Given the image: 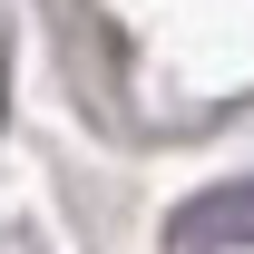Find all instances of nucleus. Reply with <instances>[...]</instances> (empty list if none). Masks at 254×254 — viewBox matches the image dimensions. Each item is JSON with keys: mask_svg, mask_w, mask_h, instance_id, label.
<instances>
[{"mask_svg": "<svg viewBox=\"0 0 254 254\" xmlns=\"http://www.w3.org/2000/svg\"><path fill=\"white\" fill-rule=\"evenodd\" d=\"M176 245H186V254H235V245H254V176L195 195L186 215H176Z\"/></svg>", "mask_w": 254, "mask_h": 254, "instance_id": "nucleus-1", "label": "nucleus"}]
</instances>
